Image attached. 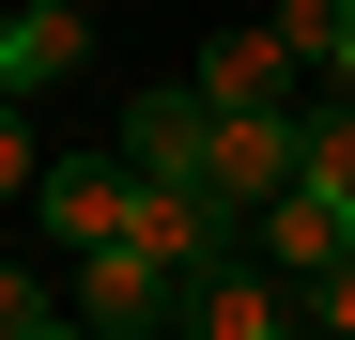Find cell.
<instances>
[{"mask_svg": "<svg viewBox=\"0 0 355 340\" xmlns=\"http://www.w3.org/2000/svg\"><path fill=\"white\" fill-rule=\"evenodd\" d=\"M309 325H324V340H355V263H340V278H309Z\"/></svg>", "mask_w": 355, "mask_h": 340, "instance_id": "obj_9", "label": "cell"}, {"mask_svg": "<svg viewBox=\"0 0 355 340\" xmlns=\"http://www.w3.org/2000/svg\"><path fill=\"white\" fill-rule=\"evenodd\" d=\"M186 93H201V108H278V93H309V62H293L278 16H263V31H201V46H186Z\"/></svg>", "mask_w": 355, "mask_h": 340, "instance_id": "obj_4", "label": "cell"}, {"mask_svg": "<svg viewBox=\"0 0 355 340\" xmlns=\"http://www.w3.org/2000/svg\"><path fill=\"white\" fill-rule=\"evenodd\" d=\"M78 325L93 340H155V325H186V278H170L139 232H108V248H78Z\"/></svg>", "mask_w": 355, "mask_h": 340, "instance_id": "obj_2", "label": "cell"}, {"mask_svg": "<svg viewBox=\"0 0 355 340\" xmlns=\"http://www.w3.org/2000/svg\"><path fill=\"white\" fill-rule=\"evenodd\" d=\"M309 170H324V186H355V93H340V78L309 93Z\"/></svg>", "mask_w": 355, "mask_h": 340, "instance_id": "obj_7", "label": "cell"}, {"mask_svg": "<svg viewBox=\"0 0 355 340\" xmlns=\"http://www.w3.org/2000/svg\"><path fill=\"white\" fill-rule=\"evenodd\" d=\"M46 325H78V294H46V278L0 263V340H46Z\"/></svg>", "mask_w": 355, "mask_h": 340, "instance_id": "obj_8", "label": "cell"}, {"mask_svg": "<svg viewBox=\"0 0 355 340\" xmlns=\"http://www.w3.org/2000/svg\"><path fill=\"white\" fill-rule=\"evenodd\" d=\"M31 201H46V232H62V248H108V232H139V155H62Z\"/></svg>", "mask_w": 355, "mask_h": 340, "instance_id": "obj_5", "label": "cell"}, {"mask_svg": "<svg viewBox=\"0 0 355 340\" xmlns=\"http://www.w3.org/2000/svg\"><path fill=\"white\" fill-rule=\"evenodd\" d=\"M278 31H293V62H309V78L355 93V0H278Z\"/></svg>", "mask_w": 355, "mask_h": 340, "instance_id": "obj_6", "label": "cell"}, {"mask_svg": "<svg viewBox=\"0 0 355 340\" xmlns=\"http://www.w3.org/2000/svg\"><path fill=\"white\" fill-rule=\"evenodd\" d=\"M293 170H309V93H278V108H216V124H201V186H216L232 216H263Z\"/></svg>", "mask_w": 355, "mask_h": 340, "instance_id": "obj_1", "label": "cell"}, {"mask_svg": "<svg viewBox=\"0 0 355 340\" xmlns=\"http://www.w3.org/2000/svg\"><path fill=\"white\" fill-rule=\"evenodd\" d=\"M293 325H309V294H293V263H263V248H232V263L186 278V340H293Z\"/></svg>", "mask_w": 355, "mask_h": 340, "instance_id": "obj_3", "label": "cell"}]
</instances>
